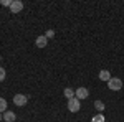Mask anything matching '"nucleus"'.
Returning <instances> with one entry per match:
<instances>
[{
	"mask_svg": "<svg viewBox=\"0 0 124 122\" xmlns=\"http://www.w3.org/2000/svg\"><path fill=\"white\" fill-rule=\"evenodd\" d=\"M79 107H81V101L78 99L76 96L71 97V99H68V111H70V112H78Z\"/></svg>",
	"mask_w": 124,
	"mask_h": 122,
	"instance_id": "nucleus-1",
	"label": "nucleus"
},
{
	"mask_svg": "<svg viewBox=\"0 0 124 122\" xmlns=\"http://www.w3.org/2000/svg\"><path fill=\"white\" fill-rule=\"evenodd\" d=\"M108 87H109L111 91H121V89H123V81H121L119 78H111V79L108 81Z\"/></svg>",
	"mask_w": 124,
	"mask_h": 122,
	"instance_id": "nucleus-2",
	"label": "nucleus"
},
{
	"mask_svg": "<svg viewBox=\"0 0 124 122\" xmlns=\"http://www.w3.org/2000/svg\"><path fill=\"white\" fill-rule=\"evenodd\" d=\"M27 102H28V97H27L25 94H15V96H13V104H15V106L23 107V106H27Z\"/></svg>",
	"mask_w": 124,
	"mask_h": 122,
	"instance_id": "nucleus-3",
	"label": "nucleus"
},
{
	"mask_svg": "<svg viewBox=\"0 0 124 122\" xmlns=\"http://www.w3.org/2000/svg\"><path fill=\"white\" fill-rule=\"evenodd\" d=\"M22 10H23V2H20V0H12L10 12H12V13H20Z\"/></svg>",
	"mask_w": 124,
	"mask_h": 122,
	"instance_id": "nucleus-4",
	"label": "nucleus"
},
{
	"mask_svg": "<svg viewBox=\"0 0 124 122\" xmlns=\"http://www.w3.org/2000/svg\"><path fill=\"white\" fill-rule=\"evenodd\" d=\"M75 96L81 101V99H86V97L89 96V91H88L86 87H78L76 91H75Z\"/></svg>",
	"mask_w": 124,
	"mask_h": 122,
	"instance_id": "nucleus-5",
	"label": "nucleus"
},
{
	"mask_svg": "<svg viewBox=\"0 0 124 122\" xmlns=\"http://www.w3.org/2000/svg\"><path fill=\"white\" fill-rule=\"evenodd\" d=\"M35 45L38 48H45L48 45V38L45 36V35H40V36H37V40H35Z\"/></svg>",
	"mask_w": 124,
	"mask_h": 122,
	"instance_id": "nucleus-6",
	"label": "nucleus"
},
{
	"mask_svg": "<svg viewBox=\"0 0 124 122\" xmlns=\"http://www.w3.org/2000/svg\"><path fill=\"white\" fill-rule=\"evenodd\" d=\"M15 119H17L15 112H12V111H5V112H3V121L5 122H13Z\"/></svg>",
	"mask_w": 124,
	"mask_h": 122,
	"instance_id": "nucleus-7",
	"label": "nucleus"
},
{
	"mask_svg": "<svg viewBox=\"0 0 124 122\" xmlns=\"http://www.w3.org/2000/svg\"><path fill=\"white\" fill-rule=\"evenodd\" d=\"M111 78H113V76H111V73H109L108 69H101V71H99V79H101V81H106V83H108Z\"/></svg>",
	"mask_w": 124,
	"mask_h": 122,
	"instance_id": "nucleus-8",
	"label": "nucleus"
},
{
	"mask_svg": "<svg viewBox=\"0 0 124 122\" xmlns=\"http://www.w3.org/2000/svg\"><path fill=\"white\" fill-rule=\"evenodd\" d=\"M93 106H94L96 111H98V112H101V114H103V111H104V107H106L104 102H103V101H98V99L94 101V104H93Z\"/></svg>",
	"mask_w": 124,
	"mask_h": 122,
	"instance_id": "nucleus-9",
	"label": "nucleus"
},
{
	"mask_svg": "<svg viewBox=\"0 0 124 122\" xmlns=\"http://www.w3.org/2000/svg\"><path fill=\"white\" fill-rule=\"evenodd\" d=\"M63 94H65L66 99H71V97H75V89H71V87H65Z\"/></svg>",
	"mask_w": 124,
	"mask_h": 122,
	"instance_id": "nucleus-10",
	"label": "nucleus"
},
{
	"mask_svg": "<svg viewBox=\"0 0 124 122\" xmlns=\"http://www.w3.org/2000/svg\"><path fill=\"white\" fill-rule=\"evenodd\" d=\"M91 122H106V119H104V115L99 112V114H96L94 117L91 119Z\"/></svg>",
	"mask_w": 124,
	"mask_h": 122,
	"instance_id": "nucleus-11",
	"label": "nucleus"
},
{
	"mask_svg": "<svg viewBox=\"0 0 124 122\" xmlns=\"http://www.w3.org/2000/svg\"><path fill=\"white\" fill-rule=\"evenodd\" d=\"M7 111V101L3 97H0V114H3Z\"/></svg>",
	"mask_w": 124,
	"mask_h": 122,
	"instance_id": "nucleus-12",
	"label": "nucleus"
},
{
	"mask_svg": "<svg viewBox=\"0 0 124 122\" xmlns=\"http://www.w3.org/2000/svg\"><path fill=\"white\" fill-rule=\"evenodd\" d=\"M5 78H7V71H5V68H2V66H0V83H2V81H5Z\"/></svg>",
	"mask_w": 124,
	"mask_h": 122,
	"instance_id": "nucleus-13",
	"label": "nucleus"
},
{
	"mask_svg": "<svg viewBox=\"0 0 124 122\" xmlns=\"http://www.w3.org/2000/svg\"><path fill=\"white\" fill-rule=\"evenodd\" d=\"M0 5L2 7H10L12 5V0H0Z\"/></svg>",
	"mask_w": 124,
	"mask_h": 122,
	"instance_id": "nucleus-14",
	"label": "nucleus"
},
{
	"mask_svg": "<svg viewBox=\"0 0 124 122\" xmlns=\"http://www.w3.org/2000/svg\"><path fill=\"white\" fill-rule=\"evenodd\" d=\"M45 36H46V38H53V36H55V31H53V30H48L46 33H45Z\"/></svg>",
	"mask_w": 124,
	"mask_h": 122,
	"instance_id": "nucleus-15",
	"label": "nucleus"
},
{
	"mask_svg": "<svg viewBox=\"0 0 124 122\" xmlns=\"http://www.w3.org/2000/svg\"><path fill=\"white\" fill-rule=\"evenodd\" d=\"M0 121H3V114H0Z\"/></svg>",
	"mask_w": 124,
	"mask_h": 122,
	"instance_id": "nucleus-16",
	"label": "nucleus"
},
{
	"mask_svg": "<svg viewBox=\"0 0 124 122\" xmlns=\"http://www.w3.org/2000/svg\"><path fill=\"white\" fill-rule=\"evenodd\" d=\"M0 61H2V56H0Z\"/></svg>",
	"mask_w": 124,
	"mask_h": 122,
	"instance_id": "nucleus-17",
	"label": "nucleus"
}]
</instances>
